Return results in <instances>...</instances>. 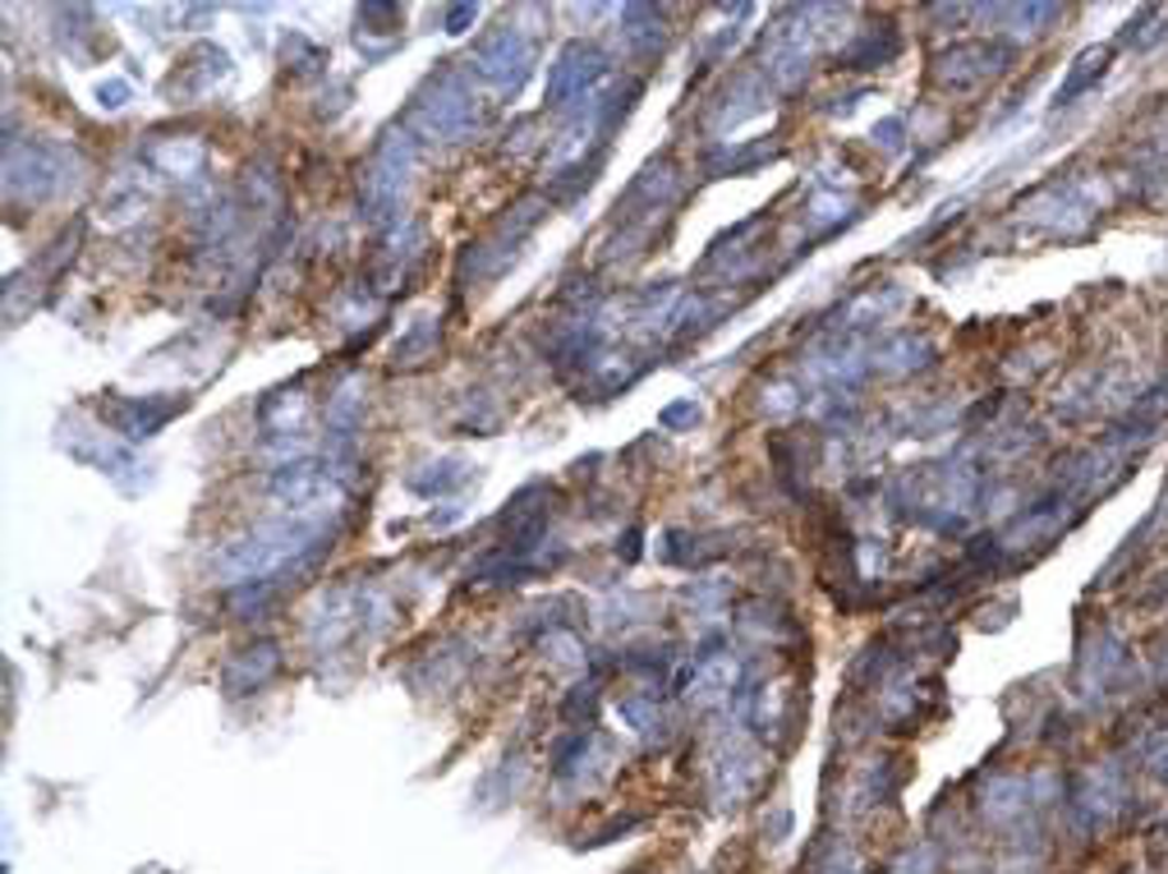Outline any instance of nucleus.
Instances as JSON below:
<instances>
[{
  "mask_svg": "<svg viewBox=\"0 0 1168 874\" xmlns=\"http://www.w3.org/2000/svg\"><path fill=\"white\" fill-rule=\"evenodd\" d=\"M323 548V529H313L304 520H286V525H263L244 534V539H231L217 557V571L231 585H267L281 571L299 567L313 552Z\"/></svg>",
  "mask_w": 1168,
  "mask_h": 874,
  "instance_id": "f257e3e1",
  "label": "nucleus"
},
{
  "mask_svg": "<svg viewBox=\"0 0 1168 874\" xmlns=\"http://www.w3.org/2000/svg\"><path fill=\"white\" fill-rule=\"evenodd\" d=\"M272 502L281 506L286 516L304 520V516H318V512H336L346 488H340L336 470L327 465H308V461H295V465H281L272 474Z\"/></svg>",
  "mask_w": 1168,
  "mask_h": 874,
  "instance_id": "f03ea898",
  "label": "nucleus"
},
{
  "mask_svg": "<svg viewBox=\"0 0 1168 874\" xmlns=\"http://www.w3.org/2000/svg\"><path fill=\"white\" fill-rule=\"evenodd\" d=\"M1012 61V46L993 42V38H976V42H957L934 61V78L944 88H976V83L1003 74V65Z\"/></svg>",
  "mask_w": 1168,
  "mask_h": 874,
  "instance_id": "7ed1b4c3",
  "label": "nucleus"
},
{
  "mask_svg": "<svg viewBox=\"0 0 1168 874\" xmlns=\"http://www.w3.org/2000/svg\"><path fill=\"white\" fill-rule=\"evenodd\" d=\"M608 74V65H603V55H598L593 46H585V42H576V46H566L561 55H557V65H553V74H548V88H553V102H571V97H585L589 88L598 78Z\"/></svg>",
  "mask_w": 1168,
  "mask_h": 874,
  "instance_id": "20e7f679",
  "label": "nucleus"
},
{
  "mask_svg": "<svg viewBox=\"0 0 1168 874\" xmlns=\"http://www.w3.org/2000/svg\"><path fill=\"white\" fill-rule=\"evenodd\" d=\"M525 61H529V51H525V42L516 33H511V28L493 33L488 42L478 46V55H474L478 74L488 78V83H497V88H516L520 74H525Z\"/></svg>",
  "mask_w": 1168,
  "mask_h": 874,
  "instance_id": "39448f33",
  "label": "nucleus"
},
{
  "mask_svg": "<svg viewBox=\"0 0 1168 874\" xmlns=\"http://www.w3.org/2000/svg\"><path fill=\"white\" fill-rule=\"evenodd\" d=\"M1108 65H1114V46H1086L1072 61V70H1067V78L1059 83V97H1053V106H1072L1081 93H1091V88H1099V78L1108 74Z\"/></svg>",
  "mask_w": 1168,
  "mask_h": 874,
  "instance_id": "423d86ee",
  "label": "nucleus"
},
{
  "mask_svg": "<svg viewBox=\"0 0 1168 874\" xmlns=\"http://www.w3.org/2000/svg\"><path fill=\"white\" fill-rule=\"evenodd\" d=\"M176 410H180L176 401H129V406H120L111 419H116V429L129 433V438H152Z\"/></svg>",
  "mask_w": 1168,
  "mask_h": 874,
  "instance_id": "0eeeda50",
  "label": "nucleus"
},
{
  "mask_svg": "<svg viewBox=\"0 0 1168 874\" xmlns=\"http://www.w3.org/2000/svg\"><path fill=\"white\" fill-rule=\"evenodd\" d=\"M929 355L925 341H916V336H897V341H888L883 350H874V369H888V373H911V369H920Z\"/></svg>",
  "mask_w": 1168,
  "mask_h": 874,
  "instance_id": "6e6552de",
  "label": "nucleus"
},
{
  "mask_svg": "<svg viewBox=\"0 0 1168 874\" xmlns=\"http://www.w3.org/2000/svg\"><path fill=\"white\" fill-rule=\"evenodd\" d=\"M1164 33H1168V28H1164V14L1150 6V10H1141V14H1136V19L1123 28V42L1136 46V51H1146V46L1164 42Z\"/></svg>",
  "mask_w": 1168,
  "mask_h": 874,
  "instance_id": "1a4fd4ad",
  "label": "nucleus"
},
{
  "mask_svg": "<svg viewBox=\"0 0 1168 874\" xmlns=\"http://www.w3.org/2000/svg\"><path fill=\"white\" fill-rule=\"evenodd\" d=\"M842 212H846V199H842V193H819V199L810 203V217H814L819 225H829V221H838Z\"/></svg>",
  "mask_w": 1168,
  "mask_h": 874,
  "instance_id": "9d476101",
  "label": "nucleus"
},
{
  "mask_svg": "<svg viewBox=\"0 0 1168 874\" xmlns=\"http://www.w3.org/2000/svg\"><path fill=\"white\" fill-rule=\"evenodd\" d=\"M659 419H663V429H686V424H699V406L695 401H676Z\"/></svg>",
  "mask_w": 1168,
  "mask_h": 874,
  "instance_id": "9b49d317",
  "label": "nucleus"
},
{
  "mask_svg": "<svg viewBox=\"0 0 1168 874\" xmlns=\"http://www.w3.org/2000/svg\"><path fill=\"white\" fill-rule=\"evenodd\" d=\"M1146 765H1150L1159 778H1168V731H1164V737H1155V741H1150V750H1146Z\"/></svg>",
  "mask_w": 1168,
  "mask_h": 874,
  "instance_id": "f8f14e48",
  "label": "nucleus"
},
{
  "mask_svg": "<svg viewBox=\"0 0 1168 874\" xmlns=\"http://www.w3.org/2000/svg\"><path fill=\"white\" fill-rule=\"evenodd\" d=\"M874 138L883 148H902V120H883V125H874Z\"/></svg>",
  "mask_w": 1168,
  "mask_h": 874,
  "instance_id": "ddd939ff",
  "label": "nucleus"
}]
</instances>
